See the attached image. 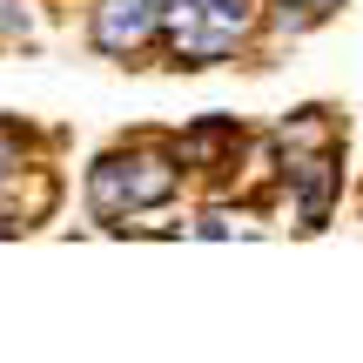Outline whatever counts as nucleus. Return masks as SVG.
Wrapping results in <instances>:
<instances>
[{
	"label": "nucleus",
	"instance_id": "obj_1",
	"mask_svg": "<svg viewBox=\"0 0 363 363\" xmlns=\"http://www.w3.org/2000/svg\"><path fill=\"white\" fill-rule=\"evenodd\" d=\"M182 162L169 148V135H135V142H115L108 155L88 162L81 175V202L101 229H128L135 216H155L182 195Z\"/></svg>",
	"mask_w": 363,
	"mask_h": 363
},
{
	"label": "nucleus",
	"instance_id": "obj_2",
	"mask_svg": "<svg viewBox=\"0 0 363 363\" xmlns=\"http://www.w3.org/2000/svg\"><path fill=\"white\" fill-rule=\"evenodd\" d=\"M283 202L303 235L330 229L343 202V148H316V155H283Z\"/></svg>",
	"mask_w": 363,
	"mask_h": 363
},
{
	"label": "nucleus",
	"instance_id": "obj_3",
	"mask_svg": "<svg viewBox=\"0 0 363 363\" xmlns=\"http://www.w3.org/2000/svg\"><path fill=\"white\" fill-rule=\"evenodd\" d=\"M88 48L101 61H135L142 48H162V0H94Z\"/></svg>",
	"mask_w": 363,
	"mask_h": 363
},
{
	"label": "nucleus",
	"instance_id": "obj_4",
	"mask_svg": "<svg viewBox=\"0 0 363 363\" xmlns=\"http://www.w3.org/2000/svg\"><path fill=\"white\" fill-rule=\"evenodd\" d=\"M169 148H175L182 175H208V182L229 189L235 162H242V148H249V128L235 115H202V121H189L182 135H169Z\"/></svg>",
	"mask_w": 363,
	"mask_h": 363
},
{
	"label": "nucleus",
	"instance_id": "obj_5",
	"mask_svg": "<svg viewBox=\"0 0 363 363\" xmlns=\"http://www.w3.org/2000/svg\"><path fill=\"white\" fill-rule=\"evenodd\" d=\"M54 208H61V175L48 162H27V169L0 175V216H7V229H40V222H54Z\"/></svg>",
	"mask_w": 363,
	"mask_h": 363
},
{
	"label": "nucleus",
	"instance_id": "obj_6",
	"mask_svg": "<svg viewBox=\"0 0 363 363\" xmlns=\"http://www.w3.org/2000/svg\"><path fill=\"white\" fill-rule=\"evenodd\" d=\"M276 148L283 155H316V148H343V121L337 108H296V115L276 128Z\"/></svg>",
	"mask_w": 363,
	"mask_h": 363
},
{
	"label": "nucleus",
	"instance_id": "obj_7",
	"mask_svg": "<svg viewBox=\"0 0 363 363\" xmlns=\"http://www.w3.org/2000/svg\"><path fill=\"white\" fill-rule=\"evenodd\" d=\"M330 13H337V0H269V7H262V34L296 40V34H310V27H323Z\"/></svg>",
	"mask_w": 363,
	"mask_h": 363
},
{
	"label": "nucleus",
	"instance_id": "obj_8",
	"mask_svg": "<svg viewBox=\"0 0 363 363\" xmlns=\"http://www.w3.org/2000/svg\"><path fill=\"white\" fill-rule=\"evenodd\" d=\"M34 34H40L34 0H0V54L7 48H34Z\"/></svg>",
	"mask_w": 363,
	"mask_h": 363
},
{
	"label": "nucleus",
	"instance_id": "obj_9",
	"mask_svg": "<svg viewBox=\"0 0 363 363\" xmlns=\"http://www.w3.org/2000/svg\"><path fill=\"white\" fill-rule=\"evenodd\" d=\"M27 121H0V175H13V169H27Z\"/></svg>",
	"mask_w": 363,
	"mask_h": 363
},
{
	"label": "nucleus",
	"instance_id": "obj_10",
	"mask_svg": "<svg viewBox=\"0 0 363 363\" xmlns=\"http://www.w3.org/2000/svg\"><path fill=\"white\" fill-rule=\"evenodd\" d=\"M0 235H13V229H7V216H0Z\"/></svg>",
	"mask_w": 363,
	"mask_h": 363
}]
</instances>
